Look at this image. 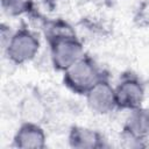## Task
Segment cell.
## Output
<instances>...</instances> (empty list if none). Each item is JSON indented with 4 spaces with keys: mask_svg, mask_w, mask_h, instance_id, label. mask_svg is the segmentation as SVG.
Returning <instances> with one entry per match:
<instances>
[{
    "mask_svg": "<svg viewBox=\"0 0 149 149\" xmlns=\"http://www.w3.org/2000/svg\"><path fill=\"white\" fill-rule=\"evenodd\" d=\"M63 73L64 84L78 94H86V92L104 77L97 63L86 55L79 58Z\"/></svg>",
    "mask_w": 149,
    "mask_h": 149,
    "instance_id": "cell-1",
    "label": "cell"
},
{
    "mask_svg": "<svg viewBox=\"0 0 149 149\" xmlns=\"http://www.w3.org/2000/svg\"><path fill=\"white\" fill-rule=\"evenodd\" d=\"M40 47V40L36 34L23 27L13 31L3 51L10 63L21 65L33 61L37 56Z\"/></svg>",
    "mask_w": 149,
    "mask_h": 149,
    "instance_id": "cell-2",
    "label": "cell"
},
{
    "mask_svg": "<svg viewBox=\"0 0 149 149\" xmlns=\"http://www.w3.org/2000/svg\"><path fill=\"white\" fill-rule=\"evenodd\" d=\"M50 45V59L55 69L65 71L74 64L84 54V47L76 34L58 36L48 40Z\"/></svg>",
    "mask_w": 149,
    "mask_h": 149,
    "instance_id": "cell-3",
    "label": "cell"
},
{
    "mask_svg": "<svg viewBox=\"0 0 149 149\" xmlns=\"http://www.w3.org/2000/svg\"><path fill=\"white\" fill-rule=\"evenodd\" d=\"M149 136V111L141 107L130 109L122 132V142L125 147L136 148L143 147L144 141Z\"/></svg>",
    "mask_w": 149,
    "mask_h": 149,
    "instance_id": "cell-4",
    "label": "cell"
},
{
    "mask_svg": "<svg viewBox=\"0 0 149 149\" xmlns=\"http://www.w3.org/2000/svg\"><path fill=\"white\" fill-rule=\"evenodd\" d=\"M88 108L95 114H108L116 108L115 88L104 76L85 94Z\"/></svg>",
    "mask_w": 149,
    "mask_h": 149,
    "instance_id": "cell-5",
    "label": "cell"
},
{
    "mask_svg": "<svg viewBox=\"0 0 149 149\" xmlns=\"http://www.w3.org/2000/svg\"><path fill=\"white\" fill-rule=\"evenodd\" d=\"M114 88L116 107L130 111L142 106L144 99V86L137 77L133 74L123 76Z\"/></svg>",
    "mask_w": 149,
    "mask_h": 149,
    "instance_id": "cell-6",
    "label": "cell"
},
{
    "mask_svg": "<svg viewBox=\"0 0 149 149\" xmlns=\"http://www.w3.org/2000/svg\"><path fill=\"white\" fill-rule=\"evenodd\" d=\"M13 143L21 149H42L47 143V135L40 123L22 122L16 130Z\"/></svg>",
    "mask_w": 149,
    "mask_h": 149,
    "instance_id": "cell-7",
    "label": "cell"
},
{
    "mask_svg": "<svg viewBox=\"0 0 149 149\" xmlns=\"http://www.w3.org/2000/svg\"><path fill=\"white\" fill-rule=\"evenodd\" d=\"M68 141L70 147L76 149H93L104 146V139L99 132L83 126H73L69 132Z\"/></svg>",
    "mask_w": 149,
    "mask_h": 149,
    "instance_id": "cell-8",
    "label": "cell"
},
{
    "mask_svg": "<svg viewBox=\"0 0 149 149\" xmlns=\"http://www.w3.org/2000/svg\"><path fill=\"white\" fill-rule=\"evenodd\" d=\"M21 114L24 122L41 123L45 114V107L43 102L36 97H28L22 101Z\"/></svg>",
    "mask_w": 149,
    "mask_h": 149,
    "instance_id": "cell-9",
    "label": "cell"
},
{
    "mask_svg": "<svg viewBox=\"0 0 149 149\" xmlns=\"http://www.w3.org/2000/svg\"><path fill=\"white\" fill-rule=\"evenodd\" d=\"M33 0H2L3 10L10 16L27 14L33 10Z\"/></svg>",
    "mask_w": 149,
    "mask_h": 149,
    "instance_id": "cell-10",
    "label": "cell"
},
{
    "mask_svg": "<svg viewBox=\"0 0 149 149\" xmlns=\"http://www.w3.org/2000/svg\"><path fill=\"white\" fill-rule=\"evenodd\" d=\"M47 1H56V0H47Z\"/></svg>",
    "mask_w": 149,
    "mask_h": 149,
    "instance_id": "cell-11",
    "label": "cell"
}]
</instances>
